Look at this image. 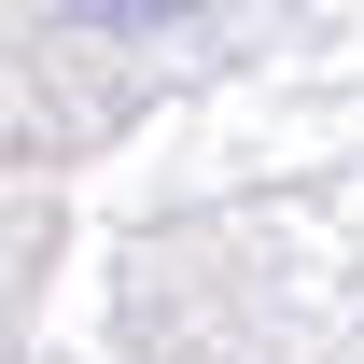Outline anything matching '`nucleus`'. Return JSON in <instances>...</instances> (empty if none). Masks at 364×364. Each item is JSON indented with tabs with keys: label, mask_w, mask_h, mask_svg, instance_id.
<instances>
[]
</instances>
